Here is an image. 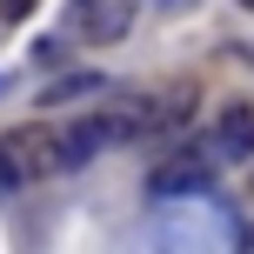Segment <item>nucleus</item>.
<instances>
[{"instance_id": "obj_2", "label": "nucleus", "mask_w": 254, "mask_h": 254, "mask_svg": "<svg viewBox=\"0 0 254 254\" xmlns=\"http://www.w3.org/2000/svg\"><path fill=\"white\" fill-rule=\"evenodd\" d=\"M67 27L94 47H114L134 27V0H67Z\"/></svg>"}, {"instance_id": "obj_7", "label": "nucleus", "mask_w": 254, "mask_h": 254, "mask_svg": "<svg viewBox=\"0 0 254 254\" xmlns=\"http://www.w3.org/2000/svg\"><path fill=\"white\" fill-rule=\"evenodd\" d=\"M27 7H34V0H7V13H13V20H20V13H27Z\"/></svg>"}, {"instance_id": "obj_3", "label": "nucleus", "mask_w": 254, "mask_h": 254, "mask_svg": "<svg viewBox=\"0 0 254 254\" xmlns=\"http://www.w3.org/2000/svg\"><path fill=\"white\" fill-rule=\"evenodd\" d=\"M0 154L13 161L20 181H40V174L61 167V134H47V127H13V134L0 140Z\"/></svg>"}, {"instance_id": "obj_4", "label": "nucleus", "mask_w": 254, "mask_h": 254, "mask_svg": "<svg viewBox=\"0 0 254 254\" xmlns=\"http://www.w3.org/2000/svg\"><path fill=\"white\" fill-rule=\"evenodd\" d=\"M214 154L221 161H254V107L248 101H228L214 121Z\"/></svg>"}, {"instance_id": "obj_1", "label": "nucleus", "mask_w": 254, "mask_h": 254, "mask_svg": "<svg viewBox=\"0 0 254 254\" xmlns=\"http://www.w3.org/2000/svg\"><path fill=\"white\" fill-rule=\"evenodd\" d=\"M207 147H214V140H207ZM207 147H181V154H167V161L147 174V194H154V201L207 194V181H214V161H221V154H207Z\"/></svg>"}, {"instance_id": "obj_5", "label": "nucleus", "mask_w": 254, "mask_h": 254, "mask_svg": "<svg viewBox=\"0 0 254 254\" xmlns=\"http://www.w3.org/2000/svg\"><path fill=\"white\" fill-rule=\"evenodd\" d=\"M80 94H101V74H61L40 101H47V107H67V101H80Z\"/></svg>"}, {"instance_id": "obj_6", "label": "nucleus", "mask_w": 254, "mask_h": 254, "mask_svg": "<svg viewBox=\"0 0 254 254\" xmlns=\"http://www.w3.org/2000/svg\"><path fill=\"white\" fill-rule=\"evenodd\" d=\"M61 54H67L61 40H40V47H34V61H40V67H61Z\"/></svg>"}, {"instance_id": "obj_8", "label": "nucleus", "mask_w": 254, "mask_h": 254, "mask_svg": "<svg viewBox=\"0 0 254 254\" xmlns=\"http://www.w3.org/2000/svg\"><path fill=\"white\" fill-rule=\"evenodd\" d=\"M241 7H254V0H241Z\"/></svg>"}]
</instances>
